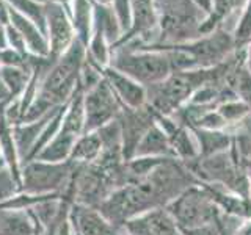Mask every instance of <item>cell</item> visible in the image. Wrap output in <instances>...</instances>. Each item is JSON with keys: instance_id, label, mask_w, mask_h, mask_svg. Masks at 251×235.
Instances as JSON below:
<instances>
[{"instance_id": "obj_31", "label": "cell", "mask_w": 251, "mask_h": 235, "mask_svg": "<svg viewBox=\"0 0 251 235\" xmlns=\"http://www.w3.org/2000/svg\"><path fill=\"white\" fill-rule=\"evenodd\" d=\"M36 2H39V3H47L49 0H36Z\"/></svg>"}, {"instance_id": "obj_4", "label": "cell", "mask_w": 251, "mask_h": 235, "mask_svg": "<svg viewBox=\"0 0 251 235\" xmlns=\"http://www.w3.org/2000/svg\"><path fill=\"white\" fill-rule=\"evenodd\" d=\"M74 174L71 162L49 163L41 160L25 162L21 171L19 191L30 194H63Z\"/></svg>"}, {"instance_id": "obj_21", "label": "cell", "mask_w": 251, "mask_h": 235, "mask_svg": "<svg viewBox=\"0 0 251 235\" xmlns=\"http://www.w3.org/2000/svg\"><path fill=\"white\" fill-rule=\"evenodd\" d=\"M217 112L226 121V124L229 125V124H239L242 119H245L251 113V110L247 104H243L242 100L235 97V99L226 100L223 104H220L217 107Z\"/></svg>"}, {"instance_id": "obj_32", "label": "cell", "mask_w": 251, "mask_h": 235, "mask_svg": "<svg viewBox=\"0 0 251 235\" xmlns=\"http://www.w3.org/2000/svg\"><path fill=\"white\" fill-rule=\"evenodd\" d=\"M3 105H5V104H3ZM3 105L0 104V116H2V112H3Z\"/></svg>"}, {"instance_id": "obj_12", "label": "cell", "mask_w": 251, "mask_h": 235, "mask_svg": "<svg viewBox=\"0 0 251 235\" xmlns=\"http://www.w3.org/2000/svg\"><path fill=\"white\" fill-rule=\"evenodd\" d=\"M247 2L248 0H214L212 11L207 14L206 21L201 25V36L217 28H223L232 33L239 14Z\"/></svg>"}, {"instance_id": "obj_18", "label": "cell", "mask_w": 251, "mask_h": 235, "mask_svg": "<svg viewBox=\"0 0 251 235\" xmlns=\"http://www.w3.org/2000/svg\"><path fill=\"white\" fill-rule=\"evenodd\" d=\"M193 135L198 143L200 152L204 157H210L214 154L226 151L229 146L231 138L223 130H204V129H193Z\"/></svg>"}, {"instance_id": "obj_23", "label": "cell", "mask_w": 251, "mask_h": 235, "mask_svg": "<svg viewBox=\"0 0 251 235\" xmlns=\"http://www.w3.org/2000/svg\"><path fill=\"white\" fill-rule=\"evenodd\" d=\"M6 46L10 47V49L16 50L18 53L24 55V57H30L27 52V46L24 43V38L13 25H10V24L6 25Z\"/></svg>"}, {"instance_id": "obj_30", "label": "cell", "mask_w": 251, "mask_h": 235, "mask_svg": "<svg viewBox=\"0 0 251 235\" xmlns=\"http://www.w3.org/2000/svg\"><path fill=\"white\" fill-rule=\"evenodd\" d=\"M91 2H93L94 5H100V6H110V5H112L113 0H91Z\"/></svg>"}, {"instance_id": "obj_14", "label": "cell", "mask_w": 251, "mask_h": 235, "mask_svg": "<svg viewBox=\"0 0 251 235\" xmlns=\"http://www.w3.org/2000/svg\"><path fill=\"white\" fill-rule=\"evenodd\" d=\"M68 14L75 31V38L86 47L93 31L94 3L91 0H73L68 8Z\"/></svg>"}, {"instance_id": "obj_17", "label": "cell", "mask_w": 251, "mask_h": 235, "mask_svg": "<svg viewBox=\"0 0 251 235\" xmlns=\"http://www.w3.org/2000/svg\"><path fill=\"white\" fill-rule=\"evenodd\" d=\"M31 66L30 68H19V66H0V80L3 82L6 90L10 91L13 100L19 99L27 85L30 82Z\"/></svg>"}, {"instance_id": "obj_29", "label": "cell", "mask_w": 251, "mask_h": 235, "mask_svg": "<svg viewBox=\"0 0 251 235\" xmlns=\"http://www.w3.org/2000/svg\"><path fill=\"white\" fill-rule=\"evenodd\" d=\"M245 66L251 72V43L245 47Z\"/></svg>"}, {"instance_id": "obj_20", "label": "cell", "mask_w": 251, "mask_h": 235, "mask_svg": "<svg viewBox=\"0 0 251 235\" xmlns=\"http://www.w3.org/2000/svg\"><path fill=\"white\" fill-rule=\"evenodd\" d=\"M232 38L237 49H243L251 43V0L242 8L239 19L232 30Z\"/></svg>"}, {"instance_id": "obj_2", "label": "cell", "mask_w": 251, "mask_h": 235, "mask_svg": "<svg viewBox=\"0 0 251 235\" xmlns=\"http://www.w3.org/2000/svg\"><path fill=\"white\" fill-rule=\"evenodd\" d=\"M154 5L159 14L160 33L152 47L184 44L201 36V25L207 14L190 0H154Z\"/></svg>"}, {"instance_id": "obj_24", "label": "cell", "mask_w": 251, "mask_h": 235, "mask_svg": "<svg viewBox=\"0 0 251 235\" xmlns=\"http://www.w3.org/2000/svg\"><path fill=\"white\" fill-rule=\"evenodd\" d=\"M184 235H220L218 226L210 223V224H204L198 227H190V229H180Z\"/></svg>"}, {"instance_id": "obj_28", "label": "cell", "mask_w": 251, "mask_h": 235, "mask_svg": "<svg viewBox=\"0 0 251 235\" xmlns=\"http://www.w3.org/2000/svg\"><path fill=\"white\" fill-rule=\"evenodd\" d=\"M6 25H3L2 21H0V50L6 49Z\"/></svg>"}, {"instance_id": "obj_6", "label": "cell", "mask_w": 251, "mask_h": 235, "mask_svg": "<svg viewBox=\"0 0 251 235\" xmlns=\"http://www.w3.org/2000/svg\"><path fill=\"white\" fill-rule=\"evenodd\" d=\"M121 108L120 100L102 77L96 85L83 91L85 133L98 132L100 127L118 119Z\"/></svg>"}, {"instance_id": "obj_7", "label": "cell", "mask_w": 251, "mask_h": 235, "mask_svg": "<svg viewBox=\"0 0 251 235\" xmlns=\"http://www.w3.org/2000/svg\"><path fill=\"white\" fill-rule=\"evenodd\" d=\"M46 38L49 43V58L53 61L60 58L77 39L68 10L53 0L46 3Z\"/></svg>"}, {"instance_id": "obj_26", "label": "cell", "mask_w": 251, "mask_h": 235, "mask_svg": "<svg viewBox=\"0 0 251 235\" xmlns=\"http://www.w3.org/2000/svg\"><path fill=\"white\" fill-rule=\"evenodd\" d=\"M234 235H251V218L235 227Z\"/></svg>"}, {"instance_id": "obj_5", "label": "cell", "mask_w": 251, "mask_h": 235, "mask_svg": "<svg viewBox=\"0 0 251 235\" xmlns=\"http://www.w3.org/2000/svg\"><path fill=\"white\" fill-rule=\"evenodd\" d=\"M165 210L180 229L217 223L218 218V206L212 201L206 188H187L177 198L168 202Z\"/></svg>"}, {"instance_id": "obj_16", "label": "cell", "mask_w": 251, "mask_h": 235, "mask_svg": "<svg viewBox=\"0 0 251 235\" xmlns=\"http://www.w3.org/2000/svg\"><path fill=\"white\" fill-rule=\"evenodd\" d=\"M102 154V141L98 132H88L78 137L71 152L69 162L74 166H86L96 162Z\"/></svg>"}, {"instance_id": "obj_8", "label": "cell", "mask_w": 251, "mask_h": 235, "mask_svg": "<svg viewBox=\"0 0 251 235\" xmlns=\"http://www.w3.org/2000/svg\"><path fill=\"white\" fill-rule=\"evenodd\" d=\"M118 121L121 125L123 137V159L127 162L135 154V149L143 135L155 122V113L149 105L138 110L123 107Z\"/></svg>"}, {"instance_id": "obj_10", "label": "cell", "mask_w": 251, "mask_h": 235, "mask_svg": "<svg viewBox=\"0 0 251 235\" xmlns=\"http://www.w3.org/2000/svg\"><path fill=\"white\" fill-rule=\"evenodd\" d=\"M129 235H179V226L163 209H152L124 223Z\"/></svg>"}, {"instance_id": "obj_9", "label": "cell", "mask_w": 251, "mask_h": 235, "mask_svg": "<svg viewBox=\"0 0 251 235\" xmlns=\"http://www.w3.org/2000/svg\"><path fill=\"white\" fill-rule=\"evenodd\" d=\"M104 80L110 85L121 107L138 110L148 105V93L143 85H140L129 75H126L112 66L100 69Z\"/></svg>"}, {"instance_id": "obj_27", "label": "cell", "mask_w": 251, "mask_h": 235, "mask_svg": "<svg viewBox=\"0 0 251 235\" xmlns=\"http://www.w3.org/2000/svg\"><path fill=\"white\" fill-rule=\"evenodd\" d=\"M10 100H13L11 99V96H10V91L6 90V86L3 85V82L0 80V104H8Z\"/></svg>"}, {"instance_id": "obj_25", "label": "cell", "mask_w": 251, "mask_h": 235, "mask_svg": "<svg viewBox=\"0 0 251 235\" xmlns=\"http://www.w3.org/2000/svg\"><path fill=\"white\" fill-rule=\"evenodd\" d=\"M190 2L195 3L201 11H204L206 14H209L212 11V5H214V0H190Z\"/></svg>"}, {"instance_id": "obj_22", "label": "cell", "mask_w": 251, "mask_h": 235, "mask_svg": "<svg viewBox=\"0 0 251 235\" xmlns=\"http://www.w3.org/2000/svg\"><path fill=\"white\" fill-rule=\"evenodd\" d=\"M110 8L116 16L118 24H120L123 30V35H126L132 24V0H113Z\"/></svg>"}, {"instance_id": "obj_3", "label": "cell", "mask_w": 251, "mask_h": 235, "mask_svg": "<svg viewBox=\"0 0 251 235\" xmlns=\"http://www.w3.org/2000/svg\"><path fill=\"white\" fill-rule=\"evenodd\" d=\"M110 66L129 75L145 88L163 82L173 74V65L167 52L145 47H118L112 52Z\"/></svg>"}, {"instance_id": "obj_19", "label": "cell", "mask_w": 251, "mask_h": 235, "mask_svg": "<svg viewBox=\"0 0 251 235\" xmlns=\"http://www.w3.org/2000/svg\"><path fill=\"white\" fill-rule=\"evenodd\" d=\"M6 3L16 13L35 22L46 35V3H39L36 0H6Z\"/></svg>"}, {"instance_id": "obj_13", "label": "cell", "mask_w": 251, "mask_h": 235, "mask_svg": "<svg viewBox=\"0 0 251 235\" xmlns=\"http://www.w3.org/2000/svg\"><path fill=\"white\" fill-rule=\"evenodd\" d=\"M10 25H13L24 38L30 57L49 58V43H47V38L43 33V30L35 22L24 18L19 13H16L13 8H10Z\"/></svg>"}, {"instance_id": "obj_11", "label": "cell", "mask_w": 251, "mask_h": 235, "mask_svg": "<svg viewBox=\"0 0 251 235\" xmlns=\"http://www.w3.org/2000/svg\"><path fill=\"white\" fill-rule=\"evenodd\" d=\"M69 218L77 235H118V226L94 207L74 204L69 210Z\"/></svg>"}, {"instance_id": "obj_33", "label": "cell", "mask_w": 251, "mask_h": 235, "mask_svg": "<svg viewBox=\"0 0 251 235\" xmlns=\"http://www.w3.org/2000/svg\"><path fill=\"white\" fill-rule=\"evenodd\" d=\"M75 235H77V234H75Z\"/></svg>"}, {"instance_id": "obj_1", "label": "cell", "mask_w": 251, "mask_h": 235, "mask_svg": "<svg viewBox=\"0 0 251 235\" xmlns=\"http://www.w3.org/2000/svg\"><path fill=\"white\" fill-rule=\"evenodd\" d=\"M85 63L86 47L75 39L73 46L47 69L36 97L28 107L22 122L36 121L52 110L68 104L80 86V75Z\"/></svg>"}, {"instance_id": "obj_15", "label": "cell", "mask_w": 251, "mask_h": 235, "mask_svg": "<svg viewBox=\"0 0 251 235\" xmlns=\"http://www.w3.org/2000/svg\"><path fill=\"white\" fill-rule=\"evenodd\" d=\"M175 155L168 135L159 124L154 122L138 143L133 157H167Z\"/></svg>"}]
</instances>
